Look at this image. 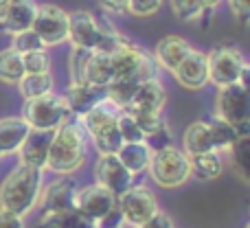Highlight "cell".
<instances>
[{"label": "cell", "instance_id": "obj_11", "mask_svg": "<svg viewBox=\"0 0 250 228\" xmlns=\"http://www.w3.org/2000/svg\"><path fill=\"white\" fill-rule=\"evenodd\" d=\"M95 182L119 198L134 185V176L121 165L117 154H101L95 163Z\"/></svg>", "mask_w": 250, "mask_h": 228}, {"label": "cell", "instance_id": "obj_43", "mask_svg": "<svg viewBox=\"0 0 250 228\" xmlns=\"http://www.w3.org/2000/svg\"><path fill=\"white\" fill-rule=\"evenodd\" d=\"M7 2H9V0H0V9H2L4 4H7Z\"/></svg>", "mask_w": 250, "mask_h": 228}, {"label": "cell", "instance_id": "obj_22", "mask_svg": "<svg viewBox=\"0 0 250 228\" xmlns=\"http://www.w3.org/2000/svg\"><path fill=\"white\" fill-rule=\"evenodd\" d=\"M182 151L187 156H198L207 154V151H215L211 138V129H208V121H193L182 134Z\"/></svg>", "mask_w": 250, "mask_h": 228}, {"label": "cell", "instance_id": "obj_8", "mask_svg": "<svg viewBox=\"0 0 250 228\" xmlns=\"http://www.w3.org/2000/svg\"><path fill=\"white\" fill-rule=\"evenodd\" d=\"M117 208L123 217V224L129 228H138L160 211L154 191L143 185H132L127 191H123L117 198Z\"/></svg>", "mask_w": 250, "mask_h": 228}, {"label": "cell", "instance_id": "obj_18", "mask_svg": "<svg viewBox=\"0 0 250 228\" xmlns=\"http://www.w3.org/2000/svg\"><path fill=\"white\" fill-rule=\"evenodd\" d=\"M191 48L193 46H191L185 38H180V35H167V38H163L156 44L154 60H156V64H158V68H165V70H169V73H173L176 66L185 60V55Z\"/></svg>", "mask_w": 250, "mask_h": 228}, {"label": "cell", "instance_id": "obj_38", "mask_svg": "<svg viewBox=\"0 0 250 228\" xmlns=\"http://www.w3.org/2000/svg\"><path fill=\"white\" fill-rule=\"evenodd\" d=\"M138 228H176V226H173V220L167 215V213L158 211L156 215H151L145 224H141Z\"/></svg>", "mask_w": 250, "mask_h": 228}, {"label": "cell", "instance_id": "obj_14", "mask_svg": "<svg viewBox=\"0 0 250 228\" xmlns=\"http://www.w3.org/2000/svg\"><path fill=\"white\" fill-rule=\"evenodd\" d=\"M119 114H121V108L104 97V99L97 101L90 110L79 114L77 119H79V123H82L83 132L88 134V141H90V138H95V136H99V134L110 132V129L117 127Z\"/></svg>", "mask_w": 250, "mask_h": 228}, {"label": "cell", "instance_id": "obj_7", "mask_svg": "<svg viewBox=\"0 0 250 228\" xmlns=\"http://www.w3.org/2000/svg\"><path fill=\"white\" fill-rule=\"evenodd\" d=\"M215 116L226 123L235 125L242 134H248V86L246 83H230V86L217 88L215 95Z\"/></svg>", "mask_w": 250, "mask_h": 228}, {"label": "cell", "instance_id": "obj_26", "mask_svg": "<svg viewBox=\"0 0 250 228\" xmlns=\"http://www.w3.org/2000/svg\"><path fill=\"white\" fill-rule=\"evenodd\" d=\"M16 86L22 99L31 101V99L48 95V92H55L53 90L55 88V77L51 73H24Z\"/></svg>", "mask_w": 250, "mask_h": 228}, {"label": "cell", "instance_id": "obj_10", "mask_svg": "<svg viewBox=\"0 0 250 228\" xmlns=\"http://www.w3.org/2000/svg\"><path fill=\"white\" fill-rule=\"evenodd\" d=\"M31 29L35 31L44 46H60V44L68 42V11L53 2L38 4L33 24Z\"/></svg>", "mask_w": 250, "mask_h": 228}, {"label": "cell", "instance_id": "obj_31", "mask_svg": "<svg viewBox=\"0 0 250 228\" xmlns=\"http://www.w3.org/2000/svg\"><path fill=\"white\" fill-rule=\"evenodd\" d=\"M230 163H233V169L237 171V176L242 180H248V173H250V138L248 134L246 136H239L237 143L230 147Z\"/></svg>", "mask_w": 250, "mask_h": 228}, {"label": "cell", "instance_id": "obj_23", "mask_svg": "<svg viewBox=\"0 0 250 228\" xmlns=\"http://www.w3.org/2000/svg\"><path fill=\"white\" fill-rule=\"evenodd\" d=\"M151 147L145 141L141 143H123L117 151V158L121 160V165L127 169L132 176H141L147 171L151 160Z\"/></svg>", "mask_w": 250, "mask_h": 228}, {"label": "cell", "instance_id": "obj_6", "mask_svg": "<svg viewBox=\"0 0 250 228\" xmlns=\"http://www.w3.org/2000/svg\"><path fill=\"white\" fill-rule=\"evenodd\" d=\"M68 116V104H66L64 95H57V92H48L38 99L24 101V108H22V119L26 121V125L31 129H40V132H53Z\"/></svg>", "mask_w": 250, "mask_h": 228}, {"label": "cell", "instance_id": "obj_32", "mask_svg": "<svg viewBox=\"0 0 250 228\" xmlns=\"http://www.w3.org/2000/svg\"><path fill=\"white\" fill-rule=\"evenodd\" d=\"M51 53L46 48H40V51H31L22 55V66H24V73H51Z\"/></svg>", "mask_w": 250, "mask_h": 228}, {"label": "cell", "instance_id": "obj_28", "mask_svg": "<svg viewBox=\"0 0 250 228\" xmlns=\"http://www.w3.org/2000/svg\"><path fill=\"white\" fill-rule=\"evenodd\" d=\"M24 75V66H22V55L16 53L11 46L0 51V82L16 86Z\"/></svg>", "mask_w": 250, "mask_h": 228}, {"label": "cell", "instance_id": "obj_25", "mask_svg": "<svg viewBox=\"0 0 250 228\" xmlns=\"http://www.w3.org/2000/svg\"><path fill=\"white\" fill-rule=\"evenodd\" d=\"M189 165H191V176H195L202 182L215 180L224 171V160H222L220 151H207V154L189 156Z\"/></svg>", "mask_w": 250, "mask_h": 228}, {"label": "cell", "instance_id": "obj_12", "mask_svg": "<svg viewBox=\"0 0 250 228\" xmlns=\"http://www.w3.org/2000/svg\"><path fill=\"white\" fill-rule=\"evenodd\" d=\"M75 207L90 220L99 222L101 217L108 215L117 207V195L95 182V185H86L75 191Z\"/></svg>", "mask_w": 250, "mask_h": 228}, {"label": "cell", "instance_id": "obj_3", "mask_svg": "<svg viewBox=\"0 0 250 228\" xmlns=\"http://www.w3.org/2000/svg\"><path fill=\"white\" fill-rule=\"evenodd\" d=\"M208 83L222 88L230 83L248 86V62L244 53L233 44H217L207 53Z\"/></svg>", "mask_w": 250, "mask_h": 228}, {"label": "cell", "instance_id": "obj_42", "mask_svg": "<svg viewBox=\"0 0 250 228\" xmlns=\"http://www.w3.org/2000/svg\"><path fill=\"white\" fill-rule=\"evenodd\" d=\"M220 2H222V0H200V4H202V9L208 13V16H211V13L215 11L217 7H220Z\"/></svg>", "mask_w": 250, "mask_h": 228}, {"label": "cell", "instance_id": "obj_13", "mask_svg": "<svg viewBox=\"0 0 250 228\" xmlns=\"http://www.w3.org/2000/svg\"><path fill=\"white\" fill-rule=\"evenodd\" d=\"M173 77L187 90H202L208 83V68H207V53L200 48H191L185 60L176 66Z\"/></svg>", "mask_w": 250, "mask_h": 228}, {"label": "cell", "instance_id": "obj_35", "mask_svg": "<svg viewBox=\"0 0 250 228\" xmlns=\"http://www.w3.org/2000/svg\"><path fill=\"white\" fill-rule=\"evenodd\" d=\"M92 141V147L97 149V154H117L119 151V147L123 145V141H121V136H119V129L114 127V129H110V132H104V134H99V136H95V138H90Z\"/></svg>", "mask_w": 250, "mask_h": 228}, {"label": "cell", "instance_id": "obj_9", "mask_svg": "<svg viewBox=\"0 0 250 228\" xmlns=\"http://www.w3.org/2000/svg\"><path fill=\"white\" fill-rule=\"evenodd\" d=\"M108 24L110 22H101L95 13L86 9L73 11L68 13V42L73 44V48L99 51Z\"/></svg>", "mask_w": 250, "mask_h": 228}, {"label": "cell", "instance_id": "obj_21", "mask_svg": "<svg viewBox=\"0 0 250 228\" xmlns=\"http://www.w3.org/2000/svg\"><path fill=\"white\" fill-rule=\"evenodd\" d=\"M165 104H167V90L160 83V79H149L138 86L136 95H134L132 104L127 108L134 110H151V112H163Z\"/></svg>", "mask_w": 250, "mask_h": 228}, {"label": "cell", "instance_id": "obj_34", "mask_svg": "<svg viewBox=\"0 0 250 228\" xmlns=\"http://www.w3.org/2000/svg\"><path fill=\"white\" fill-rule=\"evenodd\" d=\"M11 48L20 55L24 53H31V51H40V48H46L42 44V40L35 35L33 29H26V31H20V33H13L11 35Z\"/></svg>", "mask_w": 250, "mask_h": 228}, {"label": "cell", "instance_id": "obj_17", "mask_svg": "<svg viewBox=\"0 0 250 228\" xmlns=\"http://www.w3.org/2000/svg\"><path fill=\"white\" fill-rule=\"evenodd\" d=\"M51 136L53 132H40V129H31L26 134L24 143L18 149L20 156V165H29V167L44 169L46 167V156L48 147H51Z\"/></svg>", "mask_w": 250, "mask_h": 228}, {"label": "cell", "instance_id": "obj_36", "mask_svg": "<svg viewBox=\"0 0 250 228\" xmlns=\"http://www.w3.org/2000/svg\"><path fill=\"white\" fill-rule=\"evenodd\" d=\"M165 0H127V13L134 18H151L163 9Z\"/></svg>", "mask_w": 250, "mask_h": 228}, {"label": "cell", "instance_id": "obj_1", "mask_svg": "<svg viewBox=\"0 0 250 228\" xmlns=\"http://www.w3.org/2000/svg\"><path fill=\"white\" fill-rule=\"evenodd\" d=\"M88 158V134L77 116L70 114L57 129H53L46 167L55 176H70L79 171Z\"/></svg>", "mask_w": 250, "mask_h": 228}, {"label": "cell", "instance_id": "obj_20", "mask_svg": "<svg viewBox=\"0 0 250 228\" xmlns=\"http://www.w3.org/2000/svg\"><path fill=\"white\" fill-rule=\"evenodd\" d=\"M31 127L22 116H4L0 119V158L9 154H18Z\"/></svg>", "mask_w": 250, "mask_h": 228}, {"label": "cell", "instance_id": "obj_37", "mask_svg": "<svg viewBox=\"0 0 250 228\" xmlns=\"http://www.w3.org/2000/svg\"><path fill=\"white\" fill-rule=\"evenodd\" d=\"M229 7L230 13L235 16V20L239 24H246L250 18V0H229Z\"/></svg>", "mask_w": 250, "mask_h": 228}, {"label": "cell", "instance_id": "obj_5", "mask_svg": "<svg viewBox=\"0 0 250 228\" xmlns=\"http://www.w3.org/2000/svg\"><path fill=\"white\" fill-rule=\"evenodd\" d=\"M149 171L151 180L163 189H178L191 178V165L189 156L173 145H165L151 151L149 160Z\"/></svg>", "mask_w": 250, "mask_h": 228}, {"label": "cell", "instance_id": "obj_19", "mask_svg": "<svg viewBox=\"0 0 250 228\" xmlns=\"http://www.w3.org/2000/svg\"><path fill=\"white\" fill-rule=\"evenodd\" d=\"M104 97H105V88H97V86H90V83H83V82H70L64 92V99H66V104H68L73 116L83 114L86 110H90L97 101L104 99Z\"/></svg>", "mask_w": 250, "mask_h": 228}, {"label": "cell", "instance_id": "obj_15", "mask_svg": "<svg viewBox=\"0 0 250 228\" xmlns=\"http://www.w3.org/2000/svg\"><path fill=\"white\" fill-rule=\"evenodd\" d=\"M35 11H38L35 0H9L0 9V31L7 35H13L31 29Z\"/></svg>", "mask_w": 250, "mask_h": 228}, {"label": "cell", "instance_id": "obj_24", "mask_svg": "<svg viewBox=\"0 0 250 228\" xmlns=\"http://www.w3.org/2000/svg\"><path fill=\"white\" fill-rule=\"evenodd\" d=\"M35 228H97V222L83 215L77 207L60 213H42Z\"/></svg>", "mask_w": 250, "mask_h": 228}, {"label": "cell", "instance_id": "obj_30", "mask_svg": "<svg viewBox=\"0 0 250 228\" xmlns=\"http://www.w3.org/2000/svg\"><path fill=\"white\" fill-rule=\"evenodd\" d=\"M169 9L182 22H200V20H208L211 18L202 9L200 0H169Z\"/></svg>", "mask_w": 250, "mask_h": 228}, {"label": "cell", "instance_id": "obj_29", "mask_svg": "<svg viewBox=\"0 0 250 228\" xmlns=\"http://www.w3.org/2000/svg\"><path fill=\"white\" fill-rule=\"evenodd\" d=\"M138 86H141V83L132 82V79H114V82H110L108 86H105V99H110L114 105L125 110L132 104Z\"/></svg>", "mask_w": 250, "mask_h": 228}, {"label": "cell", "instance_id": "obj_27", "mask_svg": "<svg viewBox=\"0 0 250 228\" xmlns=\"http://www.w3.org/2000/svg\"><path fill=\"white\" fill-rule=\"evenodd\" d=\"M208 129H211V138H213V145H215V151H229L230 147L237 143L239 136H246V134H242L235 125L226 123V121L217 119V116H213L211 121H208Z\"/></svg>", "mask_w": 250, "mask_h": 228}, {"label": "cell", "instance_id": "obj_2", "mask_svg": "<svg viewBox=\"0 0 250 228\" xmlns=\"http://www.w3.org/2000/svg\"><path fill=\"white\" fill-rule=\"evenodd\" d=\"M42 171L44 169L29 167V165L13 167L9 176L0 182V208L20 217L33 211L42 193Z\"/></svg>", "mask_w": 250, "mask_h": 228}, {"label": "cell", "instance_id": "obj_33", "mask_svg": "<svg viewBox=\"0 0 250 228\" xmlns=\"http://www.w3.org/2000/svg\"><path fill=\"white\" fill-rule=\"evenodd\" d=\"M117 129H119V136H121L123 143H141V141H145V136H143L138 123L134 121V116L127 114L125 110H121V114H119V119H117Z\"/></svg>", "mask_w": 250, "mask_h": 228}, {"label": "cell", "instance_id": "obj_40", "mask_svg": "<svg viewBox=\"0 0 250 228\" xmlns=\"http://www.w3.org/2000/svg\"><path fill=\"white\" fill-rule=\"evenodd\" d=\"M99 7L114 16H125L127 13V0H97Z\"/></svg>", "mask_w": 250, "mask_h": 228}, {"label": "cell", "instance_id": "obj_4", "mask_svg": "<svg viewBox=\"0 0 250 228\" xmlns=\"http://www.w3.org/2000/svg\"><path fill=\"white\" fill-rule=\"evenodd\" d=\"M110 62H112L114 79H132L136 83H143L149 79H158L160 73L154 55L129 40H125L117 51L110 53Z\"/></svg>", "mask_w": 250, "mask_h": 228}, {"label": "cell", "instance_id": "obj_16", "mask_svg": "<svg viewBox=\"0 0 250 228\" xmlns=\"http://www.w3.org/2000/svg\"><path fill=\"white\" fill-rule=\"evenodd\" d=\"M75 182L68 178H60V180L51 182L46 189L42 191V213H60L75 208Z\"/></svg>", "mask_w": 250, "mask_h": 228}, {"label": "cell", "instance_id": "obj_39", "mask_svg": "<svg viewBox=\"0 0 250 228\" xmlns=\"http://www.w3.org/2000/svg\"><path fill=\"white\" fill-rule=\"evenodd\" d=\"M123 226H125L123 217H121V213H119L117 207H114L108 215H104L99 222H97V228H123Z\"/></svg>", "mask_w": 250, "mask_h": 228}, {"label": "cell", "instance_id": "obj_41", "mask_svg": "<svg viewBox=\"0 0 250 228\" xmlns=\"http://www.w3.org/2000/svg\"><path fill=\"white\" fill-rule=\"evenodd\" d=\"M0 228H24V222L20 215H13V213L0 208Z\"/></svg>", "mask_w": 250, "mask_h": 228}]
</instances>
